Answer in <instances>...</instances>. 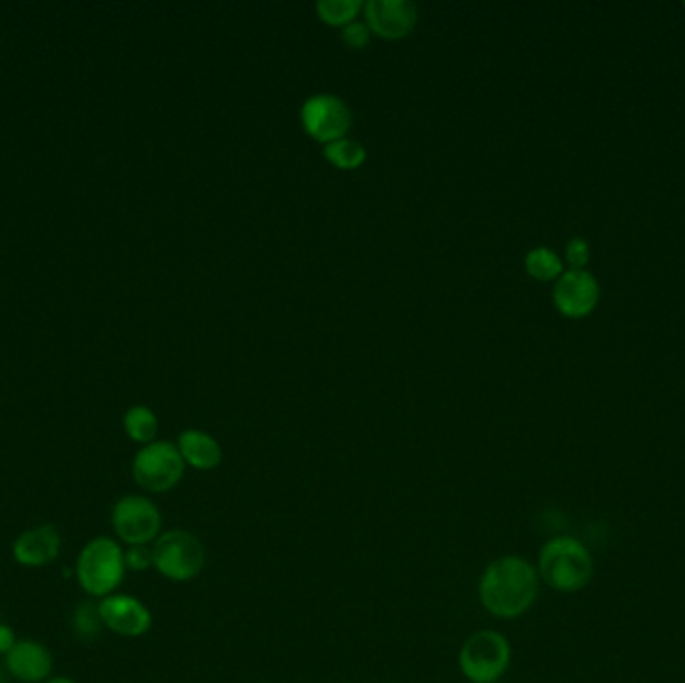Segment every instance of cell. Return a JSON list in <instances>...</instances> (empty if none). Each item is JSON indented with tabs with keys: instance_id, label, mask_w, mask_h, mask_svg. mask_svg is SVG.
<instances>
[{
	"instance_id": "4",
	"label": "cell",
	"mask_w": 685,
	"mask_h": 683,
	"mask_svg": "<svg viewBox=\"0 0 685 683\" xmlns=\"http://www.w3.org/2000/svg\"><path fill=\"white\" fill-rule=\"evenodd\" d=\"M152 547V569L172 584H187L201 576L207 564L203 542L187 529L162 532Z\"/></svg>"
},
{
	"instance_id": "3",
	"label": "cell",
	"mask_w": 685,
	"mask_h": 683,
	"mask_svg": "<svg viewBox=\"0 0 685 683\" xmlns=\"http://www.w3.org/2000/svg\"><path fill=\"white\" fill-rule=\"evenodd\" d=\"M537 574L546 586L559 593H576L588 588L593 577V557L576 537L557 535L541 547Z\"/></svg>"
},
{
	"instance_id": "2",
	"label": "cell",
	"mask_w": 685,
	"mask_h": 683,
	"mask_svg": "<svg viewBox=\"0 0 685 683\" xmlns=\"http://www.w3.org/2000/svg\"><path fill=\"white\" fill-rule=\"evenodd\" d=\"M125 547L110 535L91 537L78 551L73 576L86 598H107L117 593L127 577Z\"/></svg>"
},
{
	"instance_id": "20",
	"label": "cell",
	"mask_w": 685,
	"mask_h": 683,
	"mask_svg": "<svg viewBox=\"0 0 685 683\" xmlns=\"http://www.w3.org/2000/svg\"><path fill=\"white\" fill-rule=\"evenodd\" d=\"M125 567L133 574H145L152 569V547L150 545L125 547Z\"/></svg>"
},
{
	"instance_id": "13",
	"label": "cell",
	"mask_w": 685,
	"mask_h": 683,
	"mask_svg": "<svg viewBox=\"0 0 685 683\" xmlns=\"http://www.w3.org/2000/svg\"><path fill=\"white\" fill-rule=\"evenodd\" d=\"M4 670L14 682L44 683L53 677L54 658L43 641L22 638L4 658Z\"/></svg>"
},
{
	"instance_id": "5",
	"label": "cell",
	"mask_w": 685,
	"mask_h": 683,
	"mask_svg": "<svg viewBox=\"0 0 685 683\" xmlns=\"http://www.w3.org/2000/svg\"><path fill=\"white\" fill-rule=\"evenodd\" d=\"M460 670L472 683H497L512 663V643L497 630L473 631L461 645Z\"/></svg>"
},
{
	"instance_id": "15",
	"label": "cell",
	"mask_w": 685,
	"mask_h": 683,
	"mask_svg": "<svg viewBox=\"0 0 685 683\" xmlns=\"http://www.w3.org/2000/svg\"><path fill=\"white\" fill-rule=\"evenodd\" d=\"M123 429H125L130 441H135L139 445H149L152 441H157L159 419L150 407H130L129 411L123 417Z\"/></svg>"
},
{
	"instance_id": "10",
	"label": "cell",
	"mask_w": 685,
	"mask_h": 683,
	"mask_svg": "<svg viewBox=\"0 0 685 683\" xmlns=\"http://www.w3.org/2000/svg\"><path fill=\"white\" fill-rule=\"evenodd\" d=\"M63 549V535L53 524H39L14 537L11 556L17 566L41 569L54 564Z\"/></svg>"
},
{
	"instance_id": "11",
	"label": "cell",
	"mask_w": 685,
	"mask_h": 683,
	"mask_svg": "<svg viewBox=\"0 0 685 683\" xmlns=\"http://www.w3.org/2000/svg\"><path fill=\"white\" fill-rule=\"evenodd\" d=\"M600 301V283L586 269H569L557 277L554 303L566 317H586Z\"/></svg>"
},
{
	"instance_id": "9",
	"label": "cell",
	"mask_w": 685,
	"mask_h": 683,
	"mask_svg": "<svg viewBox=\"0 0 685 683\" xmlns=\"http://www.w3.org/2000/svg\"><path fill=\"white\" fill-rule=\"evenodd\" d=\"M98 613L103 628L118 638L137 640L149 633L152 628V613L147 603L130 593H113L98 599Z\"/></svg>"
},
{
	"instance_id": "7",
	"label": "cell",
	"mask_w": 685,
	"mask_h": 683,
	"mask_svg": "<svg viewBox=\"0 0 685 683\" xmlns=\"http://www.w3.org/2000/svg\"><path fill=\"white\" fill-rule=\"evenodd\" d=\"M185 461L171 441H152L137 451L130 463V475L140 490L150 495L169 493L185 477Z\"/></svg>"
},
{
	"instance_id": "16",
	"label": "cell",
	"mask_w": 685,
	"mask_h": 683,
	"mask_svg": "<svg viewBox=\"0 0 685 683\" xmlns=\"http://www.w3.org/2000/svg\"><path fill=\"white\" fill-rule=\"evenodd\" d=\"M323 155H325V159L331 162L333 167L342 169V171L357 169L367 160V149H365L363 143L349 139V137H341V139L327 143L323 147Z\"/></svg>"
},
{
	"instance_id": "12",
	"label": "cell",
	"mask_w": 685,
	"mask_h": 683,
	"mask_svg": "<svg viewBox=\"0 0 685 683\" xmlns=\"http://www.w3.org/2000/svg\"><path fill=\"white\" fill-rule=\"evenodd\" d=\"M365 22L383 39H403L418 27L419 9L413 0H367Z\"/></svg>"
},
{
	"instance_id": "23",
	"label": "cell",
	"mask_w": 685,
	"mask_h": 683,
	"mask_svg": "<svg viewBox=\"0 0 685 683\" xmlns=\"http://www.w3.org/2000/svg\"><path fill=\"white\" fill-rule=\"evenodd\" d=\"M17 640L19 638H17V633H14L11 626L7 621L0 620V655L2 658L11 652V648L17 643Z\"/></svg>"
},
{
	"instance_id": "14",
	"label": "cell",
	"mask_w": 685,
	"mask_h": 683,
	"mask_svg": "<svg viewBox=\"0 0 685 683\" xmlns=\"http://www.w3.org/2000/svg\"><path fill=\"white\" fill-rule=\"evenodd\" d=\"M175 445L179 449L185 465L197 471L217 470L223 461L221 443L201 429H185Z\"/></svg>"
},
{
	"instance_id": "19",
	"label": "cell",
	"mask_w": 685,
	"mask_h": 683,
	"mask_svg": "<svg viewBox=\"0 0 685 683\" xmlns=\"http://www.w3.org/2000/svg\"><path fill=\"white\" fill-rule=\"evenodd\" d=\"M363 11L361 0H319L317 14L322 21L333 27H345L357 19V14Z\"/></svg>"
},
{
	"instance_id": "18",
	"label": "cell",
	"mask_w": 685,
	"mask_h": 683,
	"mask_svg": "<svg viewBox=\"0 0 685 683\" xmlns=\"http://www.w3.org/2000/svg\"><path fill=\"white\" fill-rule=\"evenodd\" d=\"M71 628L78 640H95L101 635L103 628V621H101V613H98V606L95 599H85L81 601L75 609H73V616H71Z\"/></svg>"
},
{
	"instance_id": "21",
	"label": "cell",
	"mask_w": 685,
	"mask_h": 683,
	"mask_svg": "<svg viewBox=\"0 0 685 683\" xmlns=\"http://www.w3.org/2000/svg\"><path fill=\"white\" fill-rule=\"evenodd\" d=\"M371 34H373V31L369 29L367 22L355 19V21L342 27L341 39L351 49H363L371 41Z\"/></svg>"
},
{
	"instance_id": "22",
	"label": "cell",
	"mask_w": 685,
	"mask_h": 683,
	"mask_svg": "<svg viewBox=\"0 0 685 683\" xmlns=\"http://www.w3.org/2000/svg\"><path fill=\"white\" fill-rule=\"evenodd\" d=\"M566 256L571 269H583L589 261V245L586 239L573 237L566 246Z\"/></svg>"
},
{
	"instance_id": "1",
	"label": "cell",
	"mask_w": 685,
	"mask_h": 683,
	"mask_svg": "<svg viewBox=\"0 0 685 683\" xmlns=\"http://www.w3.org/2000/svg\"><path fill=\"white\" fill-rule=\"evenodd\" d=\"M539 581L537 567L525 557H497L483 569L477 593L483 609L493 618L517 620L534 608Z\"/></svg>"
},
{
	"instance_id": "8",
	"label": "cell",
	"mask_w": 685,
	"mask_h": 683,
	"mask_svg": "<svg viewBox=\"0 0 685 683\" xmlns=\"http://www.w3.org/2000/svg\"><path fill=\"white\" fill-rule=\"evenodd\" d=\"M299 117L301 125L307 130V135L325 145L347 137L349 128L354 125L351 107L342 101L341 96L331 95V93L310 95L301 105Z\"/></svg>"
},
{
	"instance_id": "25",
	"label": "cell",
	"mask_w": 685,
	"mask_h": 683,
	"mask_svg": "<svg viewBox=\"0 0 685 683\" xmlns=\"http://www.w3.org/2000/svg\"><path fill=\"white\" fill-rule=\"evenodd\" d=\"M0 683H9V673L4 668H0Z\"/></svg>"
},
{
	"instance_id": "6",
	"label": "cell",
	"mask_w": 685,
	"mask_h": 683,
	"mask_svg": "<svg viewBox=\"0 0 685 683\" xmlns=\"http://www.w3.org/2000/svg\"><path fill=\"white\" fill-rule=\"evenodd\" d=\"M110 529L123 547L152 545L162 534L159 505L143 493H127L110 507Z\"/></svg>"
},
{
	"instance_id": "17",
	"label": "cell",
	"mask_w": 685,
	"mask_h": 683,
	"mask_svg": "<svg viewBox=\"0 0 685 683\" xmlns=\"http://www.w3.org/2000/svg\"><path fill=\"white\" fill-rule=\"evenodd\" d=\"M525 269L531 277L539 281H551L563 273V263L554 249L536 246L525 255Z\"/></svg>"
},
{
	"instance_id": "24",
	"label": "cell",
	"mask_w": 685,
	"mask_h": 683,
	"mask_svg": "<svg viewBox=\"0 0 685 683\" xmlns=\"http://www.w3.org/2000/svg\"><path fill=\"white\" fill-rule=\"evenodd\" d=\"M44 683H78L73 677H68V675H53L51 680H46Z\"/></svg>"
}]
</instances>
